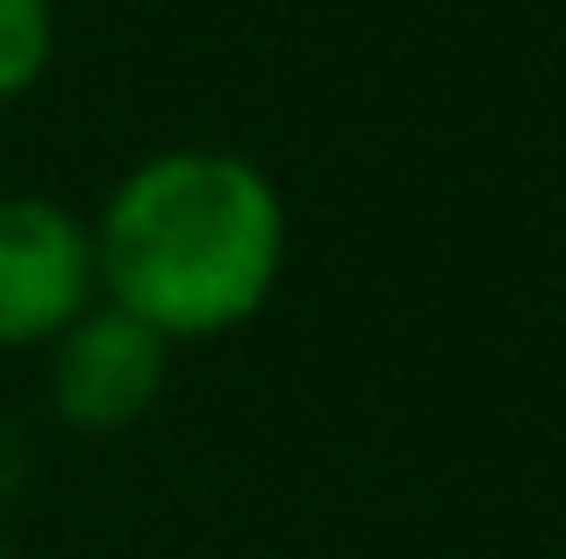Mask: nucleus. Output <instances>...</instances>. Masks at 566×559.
Wrapping results in <instances>:
<instances>
[{
    "instance_id": "obj_1",
    "label": "nucleus",
    "mask_w": 566,
    "mask_h": 559,
    "mask_svg": "<svg viewBox=\"0 0 566 559\" xmlns=\"http://www.w3.org/2000/svg\"><path fill=\"white\" fill-rule=\"evenodd\" d=\"M101 273L115 308L158 337L230 330L280 273V201L237 158H151L101 223Z\"/></svg>"
},
{
    "instance_id": "obj_2",
    "label": "nucleus",
    "mask_w": 566,
    "mask_h": 559,
    "mask_svg": "<svg viewBox=\"0 0 566 559\" xmlns=\"http://www.w3.org/2000/svg\"><path fill=\"white\" fill-rule=\"evenodd\" d=\"M94 280V244L51 201H0V345L65 330Z\"/></svg>"
},
{
    "instance_id": "obj_3",
    "label": "nucleus",
    "mask_w": 566,
    "mask_h": 559,
    "mask_svg": "<svg viewBox=\"0 0 566 559\" xmlns=\"http://www.w3.org/2000/svg\"><path fill=\"white\" fill-rule=\"evenodd\" d=\"M166 380V337L151 323L123 316H86L80 330L57 345V366H51V394L80 431H115V423L144 416Z\"/></svg>"
},
{
    "instance_id": "obj_4",
    "label": "nucleus",
    "mask_w": 566,
    "mask_h": 559,
    "mask_svg": "<svg viewBox=\"0 0 566 559\" xmlns=\"http://www.w3.org/2000/svg\"><path fill=\"white\" fill-rule=\"evenodd\" d=\"M51 57V8L43 0H0V101L22 94Z\"/></svg>"
}]
</instances>
